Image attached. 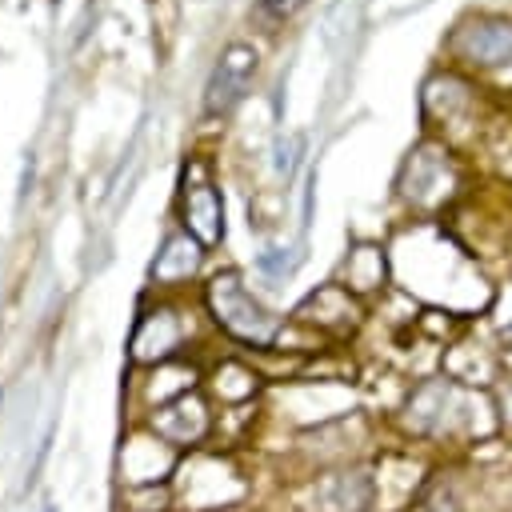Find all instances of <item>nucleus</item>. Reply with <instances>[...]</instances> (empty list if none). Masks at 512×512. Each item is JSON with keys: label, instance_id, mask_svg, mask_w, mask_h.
Masks as SVG:
<instances>
[{"label": "nucleus", "instance_id": "nucleus-1", "mask_svg": "<svg viewBox=\"0 0 512 512\" xmlns=\"http://www.w3.org/2000/svg\"><path fill=\"white\" fill-rule=\"evenodd\" d=\"M208 304H212L216 320H220L232 336H240V340H248V344H268V340L276 336V328H280V320H276L264 304H256V300L248 296V288H244L232 272L212 280Z\"/></svg>", "mask_w": 512, "mask_h": 512}, {"label": "nucleus", "instance_id": "nucleus-2", "mask_svg": "<svg viewBox=\"0 0 512 512\" xmlns=\"http://www.w3.org/2000/svg\"><path fill=\"white\" fill-rule=\"evenodd\" d=\"M252 76H256V48H252V44H228V48L220 52L212 76H208L204 112H208V116H228V112L244 100Z\"/></svg>", "mask_w": 512, "mask_h": 512}, {"label": "nucleus", "instance_id": "nucleus-3", "mask_svg": "<svg viewBox=\"0 0 512 512\" xmlns=\"http://www.w3.org/2000/svg\"><path fill=\"white\" fill-rule=\"evenodd\" d=\"M456 52L472 64H508L512 60V24L508 20H476L456 32Z\"/></svg>", "mask_w": 512, "mask_h": 512}, {"label": "nucleus", "instance_id": "nucleus-4", "mask_svg": "<svg viewBox=\"0 0 512 512\" xmlns=\"http://www.w3.org/2000/svg\"><path fill=\"white\" fill-rule=\"evenodd\" d=\"M372 496H376V484L364 472H340V476H324L316 484L320 512H368Z\"/></svg>", "mask_w": 512, "mask_h": 512}, {"label": "nucleus", "instance_id": "nucleus-5", "mask_svg": "<svg viewBox=\"0 0 512 512\" xmlns=\"http://www.w3.org/2000/svg\"><path fill=\"white\" fill-rule=\"evenodd\" d=\"M184 220H188V228H192L204 244L220 240L224 220H220V196H216L212 184H196V188L184 192Z\"/></svg>", "mask_w": 512, "mask_h": 512}, {"label": "nucleus", "instance_id": "nucleus-6", "mask_svg": "<svg viewBox=\"0 0 512 512\" xmlns=\"http://www.w3.org/2000/svg\"><path fill=\"white\" fill-rule=\"evenodd\" d=\"M192 268H196V244H192L188 236H172V240L164 244V252L156 256L152 276H160V280H180V276H188Z\"/></svg>", "mask_w": 512, "mask_h": 512}, {"label": "nucleus", "instance_id": "nucleus-7", "mask_svg": "<svg viewBox=\"0 0 512 512\" xmlns=\"http://www.w3.org/2000/svg\"><path fill=\"white\" fill-rule=\"evenodd\" d=\"M260 4H264L272 16H292V12H296L304 0H260Z\"/></svg>", "mask_w": 512, "mask_h": 512}]
</instances>
